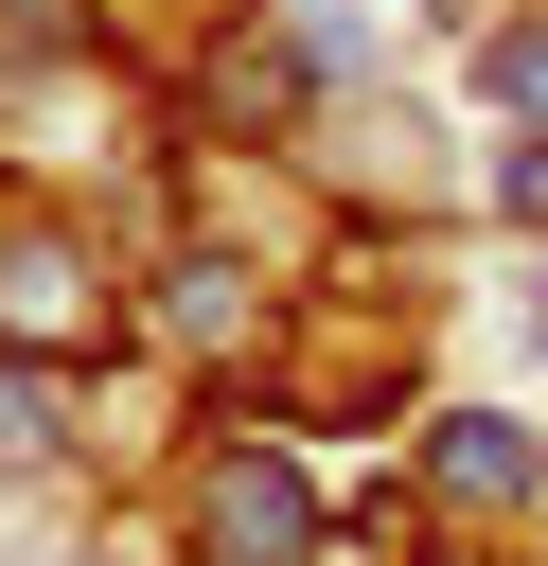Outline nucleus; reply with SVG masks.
Instances as JSON below:
<instances>
[{"instance_id": "obj_1", "label": "nucleus", "mask_w": 548, "mask_h": 566, "mask_svg": "<svg viewBox=\"0 0 548 566\" xmlns=\"http://www.w3.org/2000/svg\"><path fill=\"white\" fill-rule=\"evenodd\" d=\"M318 548H336V495L301 478V442H265V424L194 442V478H177V566H318Z\"/></svg>"}, {"instance_id": "obj_2", "label": "nucleus", "mask_w": 548, "mask_h": 566, "mask_svg": "<svg viewBox=\"0 0 548 566\" xmlns=\"http://www.w3.org/2000/svg\"><path fill=\"white\" fill-rule=\"evenodd\" d=\"M124 336V301H106V248L71 230V212H35V195H0V354H106Z\"/></svg>"}, {"instance_id": "obj_3", "label": "nucleus", "mask_w": 548, "mask_h": 566, "mask_svg": "<svg viewBox=\"0 0 548 566\" xmlns=\"http://www.w3.org/2000/svg\"><path fill=\"white\" fill-rule=\"evenodd\" d=\"M301 177H318L336 212H442V195H460V159H442L424 106H318V124H301Z\"/></svg>"}, {"instance_id": "obj_4", "label": "nucleus", "mask_w": 548, "mask_h": 566, "mask_svg": "<svg viewBox=\"0 0 548 566\" xmlns=\"http://www.w3.org/2000/svg\"><path fill=\"white\" fill-rule=\"evenodd\" d=\"M548 495V442H530V407H442L424 424V513H477V531H513Z\"/></svg>"}, {"instance_id": "obj_5", "label": "nucleus", "mask_w": 548, "mask_h": 566, "mask_svg": "<svg viewBox=\"0 0 548 566\" xmlns=\"http://www.w3.org/2000/svg\"><path fill=\"white\" fill-rule=\"evenodd\" d=\"M53 442H71V371L53 354H0V478H35Z\"/></svg>"}, {"instance_id": "obj_6", "label": "nucleus", "mask_w": 548, "mask_h": 566, "mask_svg": "<svg viewBox=\"0 0 548 566\" xmlns=\"http://www.w3.org/2000/svg\"><path fill=\"white\" fill-rule=\"evenodd\" d=\"M106 0H0V88H35V53H88Z\"/></svg>"}, {"instance_id": "obj_7", "label": "nucleus", "mask_w": 548, "mask_h": 566, "mask_svg": "<svg viewBox=\"0 0 548 566\" xmlns=\"http://www.w3.org/2000/svg\"><path fill=\"white\" fill-rule=\"evenodd\" d=\"M513 354L548 371V265H513Z\"/></svg>"}, {"instance_id": "obj_8", "label": "nucleus", "mask_w": 548, "mask_h": 566, "mask_svg": "<svg viewBox=\"0 0 548 566\" xmlns=\"http://www.w3.org/2000/svg\"><path fill=\"white\" fill-rule=\"evenodd\" d=\"M124 18H177V35H212V18H230V0H124Z\"/></svg>"}]
</instances>
